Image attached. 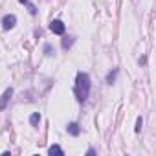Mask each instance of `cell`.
Here are the masks:
<instances>
[{
	"label": "cell",
	"mask_w": 156,
	"mask_h": 156,
	"mask_svg": "<svg viewBox=\"0 0 156 156\" xmlns=\"http://www.w3.org/2000/svg\"><path fill=\"white\" fill-rule=\"evenodd\" d=\"M116 75H118V70H114V72H110V73L107 75V83H108V85H112V83L116 81Z\"/></svg>",
	"instance_id": "obj_9"
},
{
	"label": "cell",
	"mask_w": 156,
	"mask_h": 156,
	"mask_svg": "<svg viewBox=\"0 0 156 156\" xmlns=\"http://www.w3.org/2000/svg\"><path fill=\"white\" fill-rule=\"evenodd\" d=\"M50 30H51V33H55V35H64V22L62 20H59V19H55V20H51L50 22Z\"/></svg>",
	"instance_id": "obj_2"
},
{
	"label": "cell",
	"mask_w": 156,
	"mask_h": 156,
	"mask_svg": "<svg viewBox=\"0 0 156 156\" xmlns=\"http://www.w3.org/2000/svg\"><path fill=\"white\" fill-rule=\"evenodd\" d=\"M44 53H46V55H53V53H55L53 48H51V44H44Z\"/></svg>",
	"instance_id": "obj_10"
},
{
	"label": "cell",
	"mask_w": 156,
	"mask_h": 156,
	"mask_svg": "<svg viewBox=\"0 0 156 156\" xmlns=\"http://www.w3.org/2000/svg\"><path fill=\"white\" fill-rule=\"evenodd\" d=\"M88 156H92V154H96V149H88V152H87Z\"/></svg>",
	"instance_id": "obj_13"
},
{
	"label": "cell",
	"mask_w": 156,
	"mask_h": 156,
	"mask_svg": "<svg viewBox=\"0 0 156 156\" xmlns=\"http://www.w3.org/2000/svg\"><path fill=\"white\" fill-rule=\"evenodd\" d=\"M11 98H13V88H6L4 94H2V98H0V112L6 110V107H8V103H9Z\"/></svg>",
	"instance_id": "obj_3"
},
{
	"label": "cell",
	"mask_w": 156,
	"mask_h": 156,
	"mask_svg": "<svg viewBox=\"0 0 156 156\" xmlns=\"http://www.w3.org/2000/svg\"><path fill=\"white\" fill-rule=\"evenodd\" d=\"M66 130H68L72 136H79V132H81V129H79V125H77V123H68Z\"/></svg>",
	"instance_id": "obj_5"
},
{
	"label": "cell",
	"mask_w": 156,
	"mask_h": 156,
	"mask_svg": "<svg viewBox=\"0 0 156 156\" xmlns=\"http://www.w3.org/2000/svg\"><path fill=\"white\" fill-rule=\"evenodd\" d=\"M73 92H75V98H77L79 103H85L88 99V96H90V77H88L87 72H79V73H77Z\"/></svg>",
	"instance_id": "obj_1"
},
{
	"label": "cell",
	"mask_w": 156,
	"mask_h": 156,
	"mask_svg": "<svg viewBox=\"0 0 156 156\" xmlns=\"http://www.w3.org/2000/svg\"><path fill=\"white\" fill-rule=\"evenodd\" d=\"M28 8H30V13H31V15H35V13H37V9H35V6H31V4H28Z\"/></svg>",
	"instance_id": "obj_12"
},
{
	"label": "cell",
	"mask_w": 156,
	"mask_h": 156,
	"mask_svg": "<svg viewBox=\"0 0 156 156\" xmlns=\"http://www.w3.org/2000/svg\"><path fill=\"white\" fill-rule=\"evenodd\" d=\"M15 24H17V17H15V15H6V17L2 19V28H4L6 31H8V30H13Z\"/></svg>",
	"instance_id": "obj_4"
},
{
	"label": "cell",
	"mask_w": 156,
	"mask_h": 156,
	"mask_svg": "<svg viewBox=\"0 0 156 156\" xmlns=\"http://www.w3.org/2000/svg\"><path fill=\"white\" fill-rule=\"evenodd\" d=\"M48 152H50V154H51V156H53V154H57V156H62V154H64V151H62V149H61V147H59V145H51V147H50V151H48Z\"/></svg>",
	"instance_id": "obj_7"
},
{
	"label": "cell",
	"mask_w": 156,
	"mask_h": 156,
	"mask_svg": "<svg viewBox=\"0 0 156 156\" xmlns=\"http://www.w3.org/2000/svg\"><path fill=\"white\" fill-rule=\"evenodd\" d=\"M30 123H31L33 127H37V125L41 123V114H39V112H33V114L30 116Z\"/></svg>",
	"instance_id": "obj_6"
},
{
	"label": "cell",
	"mask_w": 156,
	"mask_h": 156,
	"mask_svg": "<svg viewBox=\"0 0 156 156\" xmlns=\"http://www.w3.org/2000/svg\"><path fill=\"white\" fill-rule=\"evenodd\" d=\"M72 44H73V37H64V39H62V48H64V50H68Z\"/></svg>",
	"instance_id": "obj_8"
},
{
	"label": "cell",
	"mask_w": 156,
	"mask_h": 156,
	"mask_svg": "<svg viewBox=\"0 0 156 156\" xmlns=\"http://www.w3.org/2000/svg\"><path fill=\"white\" fill-rule=\"evenodd\" d=\"M19 2H20V4H28V0H19Z\"/></svg>",
	"instance_id": "obj_14"
},
{
	"label": "cell",
	"mask_w": 156,
	"mask_h": 156,
	"mask_svg": "<svg viewBox=\"0 0 156 156\" xmlns=\"http://www.w3.org/2000/svg\"><path fill=\"white\" fill-rule=\"evenodd\" d=\"M141 125H143V119H141V116H140V118L136 119V127H134V130L140 132V130H141Z\"/></svg>",
	"instance_id": "obj_11"
}]
</instances>
